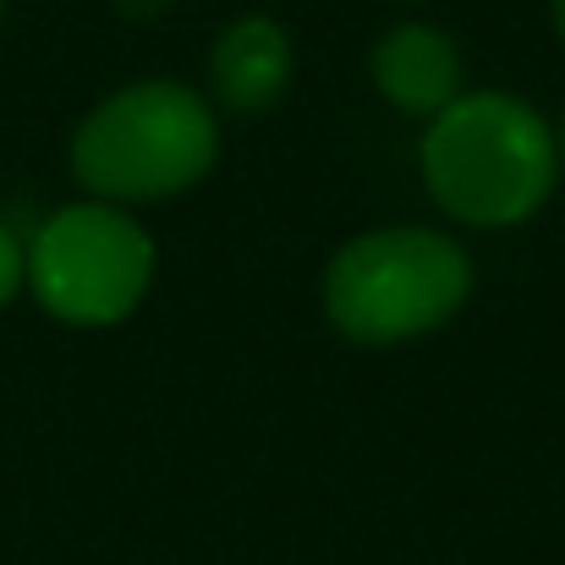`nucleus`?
Instances as JSON below:
<instances>
[{"instance_id":"0eeeda50","label":"nucleus","mask_w":565,"mask_h":565,"mask_svg":"<svg viewBox=\"0 0 565 565\" xmlns=\"http://www.w3.org/2000/svg\"><path fill=\"white\" fill-rule=\"evenodd\" d=\"M22 280H28V247L11 236V225H0V308L22 291Z\"/></svg>"},{"instance_id":"20e7f679","label":"nucleus","mask_w":565,"mask_h":565,"mask_svg":"<svg viewBox=\"0 0 565 565\" xmlns=\"http://www.w3.org/2000/svg\"><path fill=\"white\" fill-rule=\"evenodd\" d=\"M154 275V242L116 203L55 209L28 242V286L61 324H121Z\"/></svg>"},{"instance_id":"6e6552de","label":"nucleus","mask_w":565,"mask_h":565,"mask_svg":"<svg viewBox=\"0 0 565 565\" xmlns=\"http://www.w3.org/2000/svg\"><path fill=\"white\" fill-rule=\"evenodd\" d=\"M555 28H561V39H565V0H555Z\"/></svg>"},{"instance_id":"9d476101","label":"nucleus","mask_w":565,"mask_h":565,"mask_svg":"<svg viewBox=\"0 0 565 565\" xmlns=\"http://www.w3.org/2000/svg\"><path fill=\"white\" fill-rule=\"evenodd\" d=\"M0 6H6V0H0Z\"/></svg>"},{"instance_id":"39448f33","label":"nucleus","mask_w":565,"mask_h":565,"mask_svg":"<svg viewBox=\"0 0 565 565\" xmlns=\"http://www.w3.org/2000/svg\"><path fill=\"white\" fill-rule=\"evenodd\" d=\"M379 94L406 116H439L461 94V55L456 44L428 22H401L374 44Z\"/></svg>"},{"instance_id":"423d86ee","label":"nucleus","mask_w":565,"mask_h":565,"mask_svg":"<svg viewBox=\"0 0 565 565\" xmlns=\"http://www.w3.org/2000/svg\"><path fill=\"white\" fill-rule=\"evenodd\" d=\"M209 83L225 110H269L291 83V39L275 17H236L209 50Z\"/></svg>"},{"instance_id":"7ed1b4c3","label":"nucleus","mask_w":565,"mask_h":565,"mask_svg":"<svg viewBox=\"0 0 565 565\" xmlns=\"http://www.w3.org/2000/svg\"><path fill=\"white\" fill-rule=\"evenodd\" d=\"M472 291L467 253L439 231H374L347 242L324 269L330 324L352 341L390 347L445 324Z\"/></svg>"},{"instance_id":"f257e3e1","label":"nucleus","mask_w":565,"mask_h":565,"mask_svg":"<svg viewBox=\"0 0 565 565\" xmlns=\"http://www.w3.org/2000/svg\"><path fill=\"white\" fill-rule=\"evenodd\" d=\"M561 177L550 121L516 94H456L423 138V182L434 203L467 225H522Z\"/></svg>"},{"instance_id":"1a4fd4ad","label":"nucleus","mask_w":565,"mask_h":565,"mask_svg":"<svg viewBox=\"0 0 565 565\" xmlns=\"http://www.w3.org/2000/svg\"><path fill=\"white\" fill-rule=\"evenodd\" d=\"M555 149H561V166H565V127H561V143H555Z\"/></svg>"},{"instance_id":"f03ea898","label":"nucleus","mask_w":565,"mask_h":565,"mask_svg":"<svg viewBox=\"0 0 565 565\" xmlns=\"http://www.w3.org/2000/svg\"><path fill=\"white\" fill-rule=\"evenodd\" d=\"M214 116L188 83H132L110 94L72 138V171L99 203L188 192L214 166Z\"/></svg>"}]
</instances>
